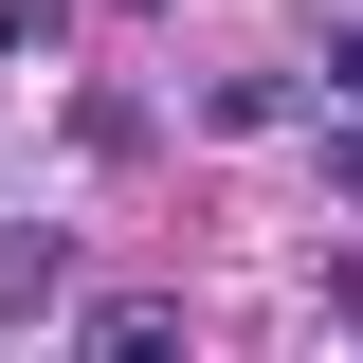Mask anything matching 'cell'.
Returning <instances> with one entry per match:
<instances>
[{"mask_svg": "<svg viewBox=\"0 0 363 363\" xmlns=\"http://www.w3.org/2000/svg\"><path fill=\"white\" fill-rule=\"evenodd\" d=\"M327 182H345V200H363V109H345V128H327Z\"/></svg>", "mask_w": 363, "mask_h": 363, "instance_id": "obj_2", "label": "cell"}, {"mask_svg": "<svg viewBox=\"0 0 363 363\" xmlns=\"http://www.w3.org/2000/svg\"><path fill=\"white\" fill-rule=\"evenodd\" d=\"M327 109H363V18H345V37H327Z\"/></svg>", "mask_w": 363, "mask_h": 363, "instance_id": "obj_1", "label": "cell"}]
</instances>
